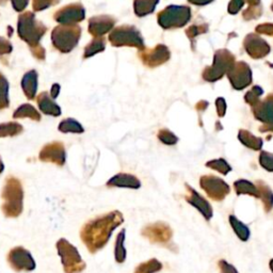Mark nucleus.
<instances>
[{
  "instance_id": "2eb2a0df",
  "label": "nucleus",
  "mask_w": 273,
  "mask_h": 273,
  "mask_svg": "<svg viewBox=\"0 0 273 273\" xmlns=\"http://www.w3.org/2000/svg\"><path fill=\"white\" fill-rule=\"evenodd\" d=\"M187 190H188V194L186 196V200H187L188 203L195 207V208L201 212L202 216H203L207 221H209L212 218V214H214L210 204L207 202V200L203 198V196L196 192L194 189L190 188L189 186H187Z\"/></svg>"
},
{
  "instance_id": "2f4dec72",
  "label": "nucleus",
  "mask_w": 273,
  "mask_h": 273,
  "mask_svg": "<svg viewBox=\"0 0 273 273\" xmlns=\"http://www.w3.org/2000/svg\"><path fill=\"white\" fill-rule=\"evenodd\" d=\"M159 0H136L135 1V11L136 15L143 16L153 12L155 9L156 3Z\"/></svg>"
},
{
  "instance_id": "a878e982",
  "label": "nucleus",
  "mask_w": 273,
  "mask_h": 273,
  "mask_svg": "<svg viewBox=\"0 0 273 273\" xmlns=\"http://www.w3.org/2000/svg\"><path fill=\"white\" fill-rule=\"evenodd\" d=\"M258 189V193H259V198L261 201H263L264 206H265V210L267 212H269L272 208H273V192L271 191V189L266 186L264 183H257V186H256Z\"/></svg>"
},
{
  "instance_id": "39448f33",
  "label": "nucleus",
  "mask_w": 273,
  "mask_h": 273,
  "mask_svg": "<svg viewBox=\"0 0 273 273\" xmlns=\"http://www.w3.org/2000/svg\"><path fill=\"white\" fill-rule=\"evenodd\" d=\"M56 248L65 273H81L85 269V263L81 258L77 248H75L67 239H60Z\"/></svg>"
},
{
  "instance_id": "0eeeda50",
  "label": "nucleus",
  "mask_w": 273,
  "mask_h": 273,
  "mask_svg": "<svg viewBox=\"0 0 273 273\" xmlns=\"http://www.w3.org/2000/svg\"><path fill=\"white\" fill-rule=\"evenodd\" d=\"M190 19V9L187 7H171L167 8L158 16L159 24L163 28H173V27H182L188 23Z\"/></svg>"
},
{
  "instance_id": "6ab92c4d",
  "label": "nucleus",
  "mask_w": 273,
  "mask_h": 273,
  "mask_svg": "<svg viewBox=\"0 0 273 273\" xmlns=\"http://www.w3.org/2000/svg\"><path fill=\"white\" fill-rule=\"evenodd\" d=\"M109 187H119V188H129V189H139L141 183L138 178L130 174H117L116 176L110 178L107 183Z\"/></svg>"
},
{
  "instance_id": "e433bc0d",
  "label": "nucleus",
  "mask_w": 273,
  "mask_h": 273,
  "mask_svg": "<svg viewBox=\"0 0 273 273\" xmlns=\"http://www.w3.org/2000/svg\"><path fill=\"white\" fill-rule=\"evenodd\" d=\"M259 163L267 171L273 172V155L263 152L259 156Z\"/></svg>"
},
{
  "instance_id": "58836bf2",
  "label": "nucleus",
  "mask_w": 273,
  "mask_h": 273,
  "mask_svg": "<svg viewBox=\"0 0 273 273\" xmlns=\"http://www.w3.org/2000/svg\"><path fill=\"white\" fill-rule=\"evenodd\" d=\"M159 139L166 144H174L177 141L176 136L172 135L170 132H168V130H161L159 134Z\"/></svg>"
},
{
  "instance_id": "f8f14e48",
  "label": "nucleus",
  "mask_w": 273,
  "mask_h": 273,
  "mask_svg": "<svg viewBox=\"0 0 273 273\" xmlns=\"http://www.w3.org/2000/svg\"><path fill=\"white\" fill-rule=\"evenodd\" d=\"M39 158L43 162H51L62 167L67 160V153H65L63 143L61 142H51V143L46 144L41 150Z\"/></svg>"
},
{
  "instance_id": "864d4df0",
  "label": "nucleus",
  "mask_w": 273,
  "mask_h": 273,
  "mask_svg": "<svg viewBox=\"0 0 273 273\" xmlns=\"http://www.w3.org/2000/svg\"><path fill=\"white\" fill-rule=\"evenodd\" d=\"M272 9H273V4H272Z\"/></svg>"
},
{
  "instance_id": "603ef678",
  "label": "nucleus",
  "mask_w": 273,
  "mask_h": 273,
  "mask_svg": "<svg viewBox=\"0 0 273 273\" xmlns=\"http://www.w3.org/2000/svg\"><path fill=\"white\" fill-rule=\"evenodd\" d=\"M270 269L273 272V259H271V261H270Z\"/></svg>"
},
{
  "instance_id": "cd10ccee",
  "label": "nucleus",
  "mask_w": 273,
  "mask_h": 273,
  "mask_svg": "<svg viewBox=\"0 0 273 273\" xmlns=\"http://www.w3.org/2000/svg\"><path fill=\"white\" fill-rule=\"evenodd\" d=\"M106 47V40L103 37H94L85 48L84 58H90L94 54L102 51Z\"/></svg>"
},
{
  "instance_id": "bb28decb",
  "label": "nucleus",
  "mask_w": 273,
  "mask_h": 273,
  "mask_svg": "<svg viewBox=\"0 0 273 273\" xmlns=\"http://www.w3.org/2000/svg\"><path fill=\"white\" fill-rule=\"evenodd\" d=\"M58 129L63 134H83L85 132L84 127L81 124L76 121L74 119H64L63 121L59 124Z\"/></svg>"
},
{
  "instance_id": "f3484780",
  "label": "nucleus",
  "mask_w": 273,
  "mask_h": 273,
  "mask_svg": "<svg viewBox=\"0 0 273 273\" xmlns=\"http://www.w3.org/2000/svg\"><path fill=\"white\" fill-rule=\"evenodd\" d=\"M143 235L150 238L151 241L154 242H166L172 237V232L168 225L163 223H156L147 226L143 231Z\"/></svg>"
},
{
  "instance_id": "49530a36",
  "label": "nucleus",
  "mask_w": 273,
  "mask_h": 273,
  "mask_svg": "<svg viewBox=\"0 0 273 273\" xmlns=\"http://www.w3.org/2000/svg\"><path fill=\"white\" fill-rule=\"evenodd\" d=\"M59 94H60V85L58 84L52 85L51 89V97L52 98V100H54V98L58 97Z\"/></svg>"
},
{
  "instance_id": "de8ad7c7",
  "label": "nucleus",
  "mask_w": 273,
  "mask_h": 273,
  "mask_svg": "<svg viewBox=\"0 0 273 273\" xmlns=\"http://www.w3.org/2000/svg\"><path fill=\"white\" fill-rule=\"evenodd\" d=\"M217 106H218V111H219L220 116L223 117V114H224V111H225V102H224V101H223L222 98H220V100H218L217 101Z\"/></svg>"
},
{
  "instance_id": "aec40b11",
  "label": "nucleus",
  "mask_w": 273,
  "mask_h": 273,
  "mask_svg": "<svg viewBox=\"0 0 273 273\" xmlns=\"http://www.w3.org/2000/svg\"><path fill=\"white\" fill-rule=\"evenodd\" d=\"M37 78H39V75H37L36 70L32 69L26 73L21 79V89H23L24 94L28 100H34L35 98L37 91Z\"/></svg>"
},
{
  "instance_id": "423d86ee",
  "label": "nucleus",
  "mask_w": 273,
  "mask_h": 273,
  "mask_svg": "<svg viewBox=\"0 0 273 273\" xmlns=\"http://www.w3.org/2000/svg\"><path fill=\"white\" fill-rule=\"evenodd\" d=\"M109 41H110L113 46H136L143 47V41L136 31V28L130 26H121L118 27L111 31L109 35Z\"/></svg>"
},
{
  "instance_id": "20e7f679",
  "label": "nucleus",
  "mask_w": 273,
  "mask_h": 273,
  "mask_svg": "<svg viewBox=\"0 0 273 273\" xmlns=\"http://www.w3.org/2000/svg\"><path fill=\"white\" fill-rule=\"evenodd\" d=\"M81 36L78 25H59L51 32V43L58 51L68 53L77 46Z\"/></svg>"
},
{
  "instance_id": "f03ea898",
  "label": "nucleus",
  "mask_w": 273,
  "mask_h": 273,
  "mask_svg": "<svg viewBox=\"0 0 273 273\" xmlns=\"http://www.w3.org/2000/svg\"><path fill=\"white\" fill-rule=\"evenodd\" d=\"M1 198V210L7 218H17L24 209V190L17 178L10 176L5 179Z\"/></svg>"
},
{
  "instance_id": "1a4fd4ad",
  "label": "nucleus",
  "mask_w": 273,
  "mask_h": 273,
  "mask_svg": "<svg viewBox=\"0 0 273 273\" xmlns=\"http://www.w3.org/2000/svg\"><path fill=\"white\" fill-rule=\"evenodd\" d=\"M85 17V10L83 4L70 3L59 9L53 14V19L60 25H77Z\"/></svg>"
},
{
  "instance_id": "a211bd4d",
  "label": "nucleus",
  "mask_w": 273,
  "mask_h": 273,
  "mask_svg": "<svg viewBox=\"0 0 273 273\" xmlns=\"http://www.w3.org/2000/svg\"><path fill=\"white\" fill-rule=\"evenodd\" d=\"M36 102L39 109L44 114L51 117L61 116V108L59 107L58 103H56V102L52 100L47 92H42L41 94H39V96L36 97Z\"/></svg>"
},
{
  "instance_id": "f257e3e1",
  "label": "nucleus",
  "mask_w": 273,
  "mask_h": 273,
  "mask_svg": "<svg viewBox=\"0 0 273 273\" xmlns=\"http://www.w3.org/2000/svg\"><path fill=\"white\" fill-rule=\"evenodd\" d=\"M124 222L119 211H112L89 221L81 228L80 237L91 253L102 249L110 239L114 229Z\"/></svg>"
},
{
  "instance_id": "412c9836",
  "label": "nucleus",
  "mask_w": 273,
  "mask_h": 273,
  "mask_svg": "<svg viewBox=\"0 0 273 273\" xmlns=\"http://www.w3.org/2000/svg\"><path fill=\"white\" fill-rule=\"evenodd\" d=\"M254 112L255 117L261 122L273 125V94L260 102L258 107H254Z\"/></svg>"
},
{
  "instance_id": "72a5a7b5",
  "label": "nucleus",
  "mask_w": 273,
  "mask_h": 273,
  "mask_svg": "<svg viewBox=\"0 0 273 273\" xmlns=\"http://www.w3.org/2000/svg\"><path fill=\"white\" fill-rule=\"evenodd\" d=\"M162 268L161 264L156 259H151L146 263L140 265L138 268L136 269L135 273H155L159 271Z\"/></svg>"
},
{
  "instance_id": "4c0bfd02",
  "label": "nucleus",
  "mask_w": 273,
  "mask_h": 273,
  "mask_svg": "<svg viewBox=\"0 0 273 273\" xmlns=\"http://www.w3.org/2000/svg\"><path fill=\"white\" fill-rule=\"evenodd\" d=\"M263 94V90L258 86H254L252 91H250L247 95H245V101L250 102L251 105L254 106L256 102H258V97Z\"/></svg>"
},
{
  "instance_id": "a19ab883",
  "label": "nucleus",
  "mask_w": 273,
  "mask_h": 273,
  "mask_svg": "<svg viewBox=\"0 0 273 273\" xmlns=\"http://www.w3.org/2000/svg\"><path fill=\"white\" fill-rule=\"evenodd\" d=\"M11 2H12L13 9L16 12L20 13L27 8V5L29 3V0H11Z\"/></svg>"
},
{
  "instance_id": "4be33fe9",
  "label": "nucleus",
  "mask_w": 273,
  "mask_h": 273,
  "mask_svg": "<svg viewBox=\"0 0 273 273\" xmlns=\"http://www.w3.org/2000/svg\"><path fill=\"white\" fill-rule=\"evenodd\" d=\"M169 59V51L165 46H157L149 54H143L144 62L149 65H158Z\"/></svg>"
},
{
  "instance_id": "3c124183",
  "label": "nucleus",
  "mask_w": 273,
  "mask_h": 273,
  "mask_svg": "<svg viewBox=\"0 0 273 273\" xmlns=\"http://www.w3.org/2000/svg\"><path fill=\"white\" fill-rule=\"evenodd\" d=\"M3 170H4V165L1 160V157H0V174L3 172Z\"/></svg>"
},
{
  "instance_id": "37998d69",
  "label": "nucleus",
  "mask_w": 273,
  "mask_h": 273,
  "mask_svg": "<svg viewBox=\"0 0 273 273\" xmlns=\"http://www.w3.org/2000/svg\"><path fill=\"white\" fill-rule=\"evenodd\" d=\"M219 267H220L221 273H238L236 268H235V267L232 266L231 264H228L225 260H220Z\"/></svg>"
},
{
  "instance_id": "8fccbe9b",
  "label": "nucleus",
  "mask_w": 273,
  "mask_h": 273,
  "mask_svg": "<svg viewBox=\"0 0 273 273\" xmlns=\"http://www.w3.org/2000/svg\"><path fill=\"white\" fill-rule=\"evenodd\" d=\"M247 1H248L251 5H256V4H258L259 0H247Z\"/></svg>"
},
{
  "instance_id": "ea45409f",
  "label": "nucleus",
  "mask_w": 273,
  "mask_h": 273,
  "mask_svg": "<svg viewBox=\"0 0 273 273\" xmlns=\"http://www.w3.org/2000/svg\"><path fill=\"white\" fill-rule=\"evenodd\" d=\"M12 44L11 42L4 37L0 36V56H3V54H9L12 51Z\"/></svg>"
},
{
  "instance_id": "473e14b6",
  "label": "nucleus",
  "mask_w": 273,
  "mask_h": 273,
  "mask_svg": "<svg viewBox=\"0 0 273 273\" xmlns=\"http://www.w3.org/2000/svg\"><path fill=\"white\" fill-rule=\"evenodd\" d=\"M239 139L241 140L244 145H247L248 147H250V149H253L255 151L260 150L261 145H263V142H261L260 139L256 138V136L249 134V132H244V130L240 132Z\"/></svg>"
},
{
  "instance_id": "ddd939ff",
  "label": "nucleus",
  "mask_w": 273,
  "mask_h": 273,
  "mask_svg": "<svg viewBox=\"0 0 273 273\" xmlns=\"http://www.w3.org/2000/svg\"><path fill=\"white\" fill-rule=\"evenodd\" d=\"M227 73L233 86L237 90L245 88V86L250 85L251 79H252L250 68L248 67L247 63L243 62H239L237 64L234 63Z\"/></svg>"
},
{
  "instance_id": "6e6552de",
  "label": "nucleus",
  "mask_w": 273,
  "mask_h": 273,
  "mask_svg": "<svg viewBox=\"0 0 273 273\" xmlns=\"http://www.w3.org/2000/svg\"><path fill=\"white\" fill-rule=\"evenodd\" d=\"M8 263L16 272H29L35 269V260L28 250L23 247H16L8 254Z\"/></svg>"
},
{
  "instance_id": "c85d7f7f",
  "label": "nucleus",
  "mask_w": 273,
  "mask_h": 273,
  "mask_svg": "<svg viewBox=\"0 0 273 273\" xmlns=\"http://www.w3.org/2000/svg\"><path fill=\"white\" fill-rule=\"evenodd\" d=\"M125 242V229H122L118 234L117 241H116V249H114V257H116L117 263L123 264L126 260V249L124 247Z\"/></svg>"
},
{
  "instance_id": "09e8293b",
  "label": "nucleus",
  "mask_w": 273,
  "mask_h": 273,
  "mask_svg": "<svg viewBox=\"0 0 273 273\" xmlns=\"http://www.w3.org/2000/svg\"><path fill=\"white\" fill-rule=\"evenodd\" d=\"M189 1L192 2V3L198 4V5H204L206 3L212 1V0H189Z\"/></svg>"
},
{
  "instance_id": "c03bdc74",
  "label": "nucleus",
  "mask_w": 273,
  "mask_h": 273,
  "mask_svg": "<svg viewBox=\"0 0 273 273\" xmlns=\"http://www.w3.org/2000/svg\"><path fill=\"white\" fill-rule=\"evenodd\" d=\"M243 0H232V2L229 3V12L232 14H235L240 10V8L242 7Z\"/></svg>"
},
{
  "instance_id": "393cba45",
  "label": "nucleus",
  "mask_w": 273,
  "mask_h": 273,
  "mask_svg": "<svg viewBox=\"0 0 273 273\" xmlns=\"http://www.w3.org/2000/svg\"><path fill=\"white\" fill-rule=\"evenodd\" d=\"M229 223H231L234 232L236 233L239 239L241 240V241H248L251 236L250 228L245 224H243V223L239 219H237L235 216H229Z\"/></svg>"
},
{
  "instance_id": "5701e85b",
  "label": "nucleus",
  "mask_w": 273,
  "mask_h": 273,
  "mask_svg": "<svg viewBox=\"0 0 273 273\" xmlns=\"http://www.w3.org/2000/svg\"><path fill=\"white\" fill-rule=\"evenodd\" d=\"M14 119H30L32 121H41V114L30 103H24L19 106L13 113Z\"/></svg>"
},
{
  "instance_id": "7ed1b4c3",
  "label": "nucleus",
  "mask_w": 273,
  "mask_h": 273,
  "mask_svg": "<svg viewBox=\"0 0 273 273\" xmlns=\"http://www.w3.org/2000/svg\"><path fill=\"white\" fill-rule=\"evenodd\" d=\"M47 27L37 20L35 14L27 11L18 16L17 34L30 48L40 45V41L45 35Z\"/></svg>"
},
{
  "instance_id": "a18cd8bd",
  "label": "nucleus",
  "mask_w": 273,
  "mask_h": 273,
  "mask_svg": "<svg viewBox=\"0 0 273 273\" xmlns=\"http://www.w3.org/2000/svg\"><path fill=\"white\" fill-rule=\"evenodd\" d=\"M257 31L261 32V34H273V25H261L257 27Z\"/></svg>"
},
{
  "instance_id": "9d476101",
  "label": "nucleus",
  "mask_w": 273,
  "mask_h": 273,
  "mask_svg": "<svg viewBox=\"0 0 273 273\" xmlns=\"http://www.w3.org/2000/svg\"><path fill=\"white\" fill-rule=\"evenodd\" d=\"M233 62L234 58L231 53L226 51H220L216 54L214 65L204 72V78L209 81H215L221 78L223 74L228 72V69L233 67Z\"/></svg>"
},
{
  "instance_id": "c756f323",
  "label": "nucleus",
  "mask_w": 273,
  "mask_h": 273,
  "mask_svg": "<svg viewBox=\"0 0 273 273\" xmlns=\"http://www.w3.org/2000/svg\"><path fill=\"white\" fill-rule=\"evenodd\" d=\"M24 127L16 122H9L0 124V138L15 136L23 133Z\"/></svg>"
},
{
  "instance_id": "79ce46f5",
  "label": "nucleus",
  "mask_w": 273,
  "mask_h": 273,
  "mask_svg": "<svg viewBox=\"0 0 273 273\" xmlns=\"http://www.w3.org/2000/svg\"><path fill=\"white\" fill-rule=\"evenodd\" d=\"M31 49V52L34 56L37 59V60H44L45 56H46V51L45 48H43L41 45H37L35 47H32Z\"/></svg>"
},
{
  "instance_id": "9b49d317",
  "label": "nucleus",
  "mask_w": 273,
  "mask_h": 273,
  "mask_svg": "<svg viewBox=\"0 0 273 273\" xmlns=\"http://www.w3.org/2000/svg\"><path fill=\"white\" fill-rule=\"evenodd\" d=\"M200 185L207 195L215 201H222L229 193V186L219 177L212 175L203 176L201 178Z\"/></svg>"
},
{
  "instance_id": "dca6fc26",
  "label": "nucleus",
  "mask_w": 273,
  "mask_h": 273,
  "mask_svg": "<svg viewBox=\"0 0 273 273\" xmlns=\"http://www.w3.org/2000/svg\"><path fill=\"white\" fill-rule=\"evenodd\" d=\"M244 46L247 51L253 58H261L265 57L270 51V47L267 43L261 40L260 37L254 34H250L247 36L244 41Z\"/></svg>"
},
{
  "instance_id": "7c9ffc66",
  "label": "nucleus",
  "mask_w": 273,
  "mask_h": 273,
  "mask_svg": "<svg viewBox=\"0 0 273 273\" xmlns=\"http://www.w3.org/2000/svg\"><path fill=\"white\" fill-rule=\"evenodd\" d=\"M9 81L3 74L0 73V110L8 108L10 105L9 98Z\"/></svg>"
},
{
  "instance_id": "b1692460",
  "label": "nucleus",
  "mask_w": 273,
  "mask_h": 273,
  "mask_svg": "<svg viewBox=\"0 0 273 273\" xmlns=\"http://www.w3.org/2000/svg\"><path fill=\"white\" fill-rule=\"evenodd\" d=\"M235 190H236V193L238 195L240 194H249L255 196V198H259L258 189L256 187V185L252 184L249 181H245V179H239L236 183L234 184Z\"/></svg>"
},
{
  "instance_id": "f704fd0d",
  "label": "nucleus",
  "mask_w": 273,
  "mask_h": 273,
  "mask_svg": "<svg viewBox=\"0 0 273 273\" xmlns=\"http://www.w3.org/2000/svg\"><path fill=\"white\" fill-rule=\"evenodd\" d=\"M207 167L214 169V170L220 172L221 174H224V175H226L232 170V168L229 167V165L224 159H217L207 162Z\"/></svg>"
},
{
  "instance_id": "c9c22d12",
  "label": "nucleus",
  "mask_w": 273,
  "mask_h": 273,
  "mask_svg": "<svg viewBox=\"0 0 273 273\" xmlns=\"http://www.w3.org/2000/svg\"><path fill=\"white\" fill-rule=\"evenodd\" d=\"M60 1L61 0H32V8H34L35 12H40V11L53 7Z\"/></svg>"
},
{
  "instance_id": "4468645a",
  "label": "nucleus",
  "mask_w": 273,
  "mask_h": 273,
  "mask_svg": "<svg viewBox=\"0 0 273 273\" xmlns=\"http://www.w3.org/2000/svg\"><path fill=\"white\" fill-rule=\"evenodd\" d=\"M114 24H116V20L111 16H94L89 20V34L94 37H101L110 31Z\"/></svg>"
}]
</instances>
